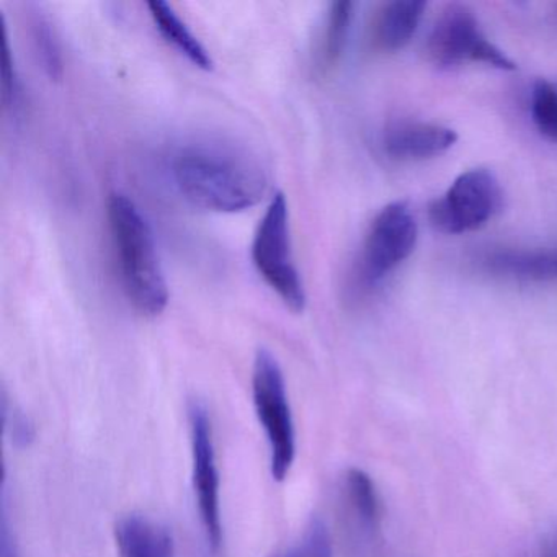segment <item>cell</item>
<instances>
[{"label": "cell", "instance_id": "obj_1", "mask_svg": "<svg viewBox=\"0 0 557 557\" xmlns=\"http://www.w3.org/2000/svg\"><path fill=\"white\" fill-rule=\"evenodd\" d=\"M172 181L178 194L201 210L239 213L269 190V172L249 149L221 139H198L175 151Z\"/></svg>", "mask_w": 557, "mask_h": 557}, {"label": "cell", "instance_id": "obj_2", "mask_svg": "<svg viewBox=\"0 0 557 557\" xmlns=\"http://www.w3.org/2000/svg\"><path fill=\"white\" fill-rule=\"evenodd\" d=\"M107 214L126 298L146 318L162 314L169 288L151 226L135 201L120 191L110 195Z\"/></svg>", "mask_w": 557, "mask_h": 557}, {"label": "cell", "instance_id": "obj_3", "mask_svg": "<svg viewBox=\"0 0 557 557\" xmlns=\"http://www.w3.org/2000/svg\"><path fill=\"white\" fill-rule=\"evenodd\" d=\"M252 399L269 443L270 472L275 481H285L296 459L295 419L285 374L275 355L267 348H260L253 360Z\"/></svg>", "mask_w": 557, "mask_h": 557}, {"label": "cell", "instance_id": "obj_4", "mask_svg": "<svg viewBox=\"0 0 557 557\" xmlns=\"http://www.w3.org/2000/svg\"><path fill=\"white\" fill-rule=\"evenodd\" d=\"M253 267L289 311H305L306 289L293 259L289 211L282 191L267 207L250 247Z\"/></svg>", "mask_w": 557, "mask_h": 557}, {"label": "cell", "instance_id": "obj_5", "mask_svg": "<svg viewBox=\"0 0 557 557\" xmlns=\"http://www.w3.org/2000/svg\"><path fill=\"white\" fill-rule=\"evenodd\" d=\"M188 423H190L191 475H194L198 513H200L208 547L211 553L218 554L224 543L221 481L211 417L208 413V407L201 400H191L188 406Z\"/></svg>", "mask_w": 557, "mask_h": 557}, {"label": "cell", "instance_id": "obj_6", "mask_svg": "<svg viewBox=\"0 0 557 557\" xmlns=\"http://www.w3.org/2000/svg\"><path fill=\"white\" fill-rule=\"evenodd\" d=\"M426 57L436 66L482 63L502 71H513L515 63L492 45L479 28L478 18L468 8L448 5L436 18L429 40Z\"/></svg>", "mask_w": 557, "mask_h": 557}, {"label": "cell", "instance_id": "obj_7", "mask_svg": "<svg viewBox=\"0 0 557 557\" xmlns=\"http://www.w3.org/2000/svg\"><path fill=\"white\" fill-rule=\"evenodd\" d=\"M419 226L409 205L404 201L384 207L370 224L360 260L358 276L367 286L383 282L416 249Z\"/></svg>", "mask_w": 557, "mask_h": 557}, {"label": "cell", "instance_id": "obj_8", "mask_svg": "<svg viewBox=\"0 0 557 557\" xmlns=\"http://www.w3.org/2000/svg\"><path fill=\"white\" fill-rule=\"evenodd\" d=\"M502 190L497 178L485 169L459 175L442 198L430 205V221L445 234L481 230L497 213Z\"/></svg>", "mask_w": 557, "mask_h": 557}, {"label": "cell", "instance_id": "obj_9", "mask_svg": "<svg viewBox=\"0 0 557 557\" xmlns=\"http://www.w3.org/2000/svg\"><path fill=\"white\" fill-rule=\"evenodd\" d=\"M458 141L451 128L423 122L391 123L383 133V149L396 161H426L438 158Z\"/></svg>", "mask_w": 557, "mask_h": 557}, {"label": "cell", "instance_id": "obj_10", "mask_svg": "<svg viewBox=\"0 0 557 557\" xmlns=\"http://www.w3.org/2000/svg\"><path fill=\"white\" fill-rule=\"evenodd\" d=\"M120 557H175V541L168 527L143 513H128L115 523Z\"/></svg>", "mask_w": 557, "mask_h": 557}, {"label": "cell", "instance_id": "obj_11", "mask_svg": "<svg viewBox=\"0 0 557 557\" xmlns=\"http://www.w3.org/2000/svg\"><path fill=\"white\" fill-rule=\"evenodd\" d=\"M425 9V2L416 0H396L384 4L373 22L374 47L387 53L403 50L416 35Z\"/></svg>", "mask_w": 557, "mask_h": 557}, {"label": "cell", "instance_id": "obj_12", "mask_svg": "<svg viewBox=\"0 0 557 557\" xmlns=\"http://www.w3.org/2000/svg\"><path fill=\"white\" fill-rule=\"evenodd\" d=\"M485 267L495 275L518 282H553L557 280V247L497 250L488 253Z\"/></svg>", "mask_w": 557, "mask_h": 557}, {"label": "cell", "instance_id": "obj_13", "mask_svg": "<svg viewBox=\"0 0 557 557\" xmlns=\"http://www.w3.org/2000/svg\"><path fill=\"white\" fill-rule=\"evenodd\" d=\"M149 15L154 22L159 34L178 51L184 54L191 64L200 70H213L214 63L210 51L203 47L200 40L195 37L188 25L178 17L177 12L168 2L154 0L148 4Z\"/></svg>", "mask_w": 557, "mask_h": 557}, {"label": "cell", "instance_id": "obj_14", "mask_svg": "<svg viewBox=\"0 0 557 557\" xmlns=\"http://www.w3.org/2000/svg\"><path fill=\"white\" fill-rule=\"evenodd\" d=\"M354 2H334L329 9L321 44L322 66L334 67L344 54L354 21Z\"/></svg>", "mask_w": 557, "mask_h": 557}, {"label": "cell", "instance_id": "obj_15", "mask_svg": "<svg viewBox=\"0 0 557 557\" xmlns=\"http://www.w3.org/2000/svg\"><path fill=\"white\" fill-rule=\"evenodd\" d=\"M345 491L358 518L367 527H374L380 518V500L370 475L361 469L351 468L345 475Z\"/></svg>", "mask_w": 557, "mask_h": 557}, {"label": "cell", "instance_id": "obj_16", "mask_svg": "<svg viewBox=\"0 0 557 557\" xmlns=\"http://www.w3.org/2000/svg\"><path fill=\"white\" fill-rule=\"evenodd\" d=\"M270 557H335L331 531L322 518L312 517L293 546Z\"/></svg>", "mask_w": 557, "mask_h": 557}, {"label": "cell", "instance_id": "obj_17", "mask_svg": "<svg viewBox=\"0 0 557 557\" xmlns=\"http://www.w3.org/2000/svg\"><path fill=\"white\" fill-rule=\"evenodd\" d=\"M531 119L537 132L557 145V87L537 81L531 90Z\"/></svg>", "mask_w": 557, "mask_h": 557}, {"label": "cell", "instance_id": "obj_18", "mask_svg": "<svg viewBox=\"0 0 557 557\" xmlns=\"http://www.w3.org/2000/svg\"><path fill=\"white\" fill-rule=\"evenodd\" d=\"M34 44L41 66L47 71L48 76L53 81H60L64 71L63 53L50 22L45 21L44 17H37L34 22Z\"/></svg>", "mask_w": 557, "mask_h": 557}, {"label": "cell", "instance_id": "obj_19", "mask_svg": "<svg viewBox=\"0 0 557 557\" xmlns=\"http://www.w3.org/2000/svg\"><path fill=\"white\" fill-rule=\"evenodd\" d=\"M0 87H2V103L5 112L11 113L12 119L18 120V113L22 110V86L15 70L14 54H12L5 25H2V84Z\"/></svg>", "mask_w": 557, "mask_h": 557}, {"label": "cell", "instance_id": "obj_20", "mask_svg": "<svg viewBox=\"0 0 557 557\" xmlns=\"http://www.w3.org/2000/svg\"><path fill=\"white\" fill-rule=\"evenodd\" d=\"M12 436H14V442L17 443L18 446H28V443L34 442L35 438V429L32 425L30 420L27 417L22 416V413H12Z\"/></svg>", "mask_w": 557, "mask_h": 557}, {"label": "cell", "instance_id": "obj_21", "mask_svg": "<svg viewBox=\"0 0 557 557\" xmlns=\"http://www.w3.org/2000/svg\"><path fill=\"white\" fill-rule=\"evenodd\" d=\"M546 557H557V530L553 540H550L549 546H547Z\"/></svg>", "mask_w": 557, "mask_h": 557}]
</instances>
